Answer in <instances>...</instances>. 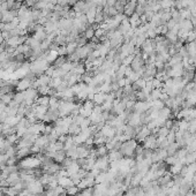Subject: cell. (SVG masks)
Instances as JSON below:
<instances>
[{"mask_svg": "<svg viewBox=\"0 0 196 196\" xmlns=\"http://www.w3.org/2000/svg\"><path fill=\"white\" fill-rule=\"evenodd\" d=\"M137 146V142L135 141L134 138H130V140H127L121 143L119 150L120 152L122 154V156H126L128 158H132L135 155V149Z\"/></svg>", "mask_w": 196, "mask_h": 196, "instance_id": "obj_1", "label": "cell"}, {"mask_svg": "<svg viewBox=\"0 0 196 196\" xmlns=\"http://www.w3.org/2000/svg\"><path fill=\"white\" fill-rule=\"evenodd\" d=\"M75 106H76V103L74 101H63V99H61L59 102V107H58L60 118L72 115Z\"/></svg>", "mask_w": 196, "mask_h": 196, "instance_id": "obj_2", "label": "cell"}, {"mask_svg": "<svg viewBox=\"0 0 196 196\" xmlns=\"http://www.w3.org/2000/svg\"><path fill=\"white\" fill-rule=\"evenodd\" d=\"M42 165V160L38 157H26L23 159L20 160V164L19 166L22 167L23 170H34L36 167Z\"/></svg>", "mask_w": 196, "mask_h": 196, "instance_id": "obj_3", "label": "cell"}, {"mask_svg": "<svg viewBox=\"0 0 196 196\" xmlns=\"http://www.w3.org/2000/svg\"><path fill=\"white\" fill-rule=\"evenodd\" d=\"M34 81H35V80H32V79L28 77V76H24L23 79H20V80L17 81L15 88H16L17 91H24V90H27V89H29V88L32 87Z\"/></svg>", "mask_w": 196, "mask_h": 196, "instance_id": "obj_4", "label": "cell"}, {"mask_svg": "<svg viewBox=\"0 0 196 196\" xmlns=\"http://www.w3.org/2000/svg\"><path fill=\"white\" fill-rule=\"evenodd\" d=\"M143 148L144 149H150V150H156L157 149V137L156 135H150L143 141Z\"/></svg>", "mask_w": 196, "mask_h": 196, "instance_id": "obj_5", "label": "cell"}, {"mask_svg": "<svg viewBox=\"0 0 196 196\" xmlns=\"http://www.w3.org/2000/svg\"><path fill=\"white\" fill-rule=\"evenodd\" d=\"M127 122H128L129 126L138 127L140 125L142 124V121H141V114L137 113V112H132V113L129 114V117H128Z\"/></svg>", "mask_w": 196, "mask_h": 196, "instance_id": "obj_6", "label": "cell"}, {"mask_svg": "<svg viewBox=\"0 0 196 196\" xmlns=\"http://www.w3.org/2000/svg\"><path fill=\"white\" fill-rule=\"evenodd\" d=\"M150 110V104L149 102H136L134 106V112H137V113L142 114L145 113Z\"/></svg>", "mask_w": 196, "mask_h": 196, "instance_id": "obj_7", "label": "cell"}, {"mask_svg": "<svg viewBox=\"0 0 196 196\" xmlns=\"http://www.w3.org/2000/svg\"><path fill=\"white\" fill-rule=\"evenodd\" d=\"M150 135H151V130L146 127V125H144L143 127H141V128H140L138 133L136 134V138H137L140 142H143L145 138H146L148 136H150Z\"/></svg>", "mask_w": 196, "mask_h": 196, "instance_id": "obj_8", "label": "cell"}, {"mask_svg": "<svg viewBox=\"0 0 196 196\" xmlns=\"http://www.w3.org/2000/svg\"><path fill=\"white\" fill-rule=\"evenodd\" d=\"M58 185L65 189H67L68 187L74 186V182L69 176H61V178H58Z\"/></svg>", "mask_w": 196, "mask_h": 196, "instance_id": "obj_9", "label": "cell"}, {"mask_svg": "<svg viewBox=\"0 0 196 196\" xmlns=\"http://www.w3.org/2000/svg\"><path fill=\"white\" fill-rule=\"evenodd\" d=\"M66 157H67V155H66V150H59V151H55V152L53 154L52 159H53L55 163H60V164H61L62 162L65 160Z\"/></svg>", "mask_w": 196, "mask_h": 196, "instance_id": "obj_10", "label": "cell"}, {"mask_svg": "<svg viewBox=\"0 0 196 196\" xmlns=\"http://www.w3.org/2000/svg\"><path fill=\"white\" fill-rule=\"evenodd\" d=\"M105 99H106V93L99 91V93L93 95V102L95 103V105H101V106H102V104L105 102Z\"/></svg>", "mask_w": 196, "mask_h": 196, "instance_id": "obj_11", "label": "cell"}, {"mask_svg": "<svg viewBox=\"0 0 196 196\" xmlns=\"http://www.w3.org/2000/svg\"><path fill=\"white\" fill-rule=\"evenodd\" d=\"M107 156H109L110 162H115V160H120V159H122V154H121L120 150H118V149L110 150V154H109Z\"/></svg>", "mask_w": 196, "mask_h": 196, "instance_id": "obj_12", "label": "cell"}, {"mask_svg": "<svg viewBox=\"0 0 196 196\" xmlns=\"http://www.w3.org/2000/svg\"><path fill=\"white\" fill-rule=\"evenodd\" d=\"M59 57V54H58V52L57 51H52V50H49V51L45 52V60L49 62V63H51V62H54L57 60V58Z\"/></svg>", "mask_w": 196, "mask_h": 196, "instance_id": "obj_13", "label": "cell"}, {"mask_svg": "<svg viewBox=\"0 0 196 196\" xmlns=\"http://www.w3.org/2000/svg\"><path fill=\"white\" fill-rule=\"evenodd\" d=\"M29 154H31L30 151V148H20L16 150V158L17 159H23L26 157H28Z\"/></svg>", "mask_w": 196, "mask_h": 196, "instance_id": "obj_14", "label": "cell"}, {"mask_svg": "<svg viewBox=\"0 0 196 196\" xmlns=\"http://www.w3.org/2000/svg\"><path fill=\"white\" fill-rule=\"evenodd\" d=\"M6 42V44H7V46H10V47H17L19 45H21V41H20V36H13V37H10L9 39H7Z\"/></svg>", "mask_w": 196, "mask_h": 196, "instance_id": "obj_15", "label": "cell"}, {"mask_svg": "<svg viewBox=\"0 0 196 196\" xmlns=\"http://www.w3.org/2000/svg\"><path fill=\"white\" fill-rule=\"evenodd\" d=\"M150 109H154V110H162L163 107H165V104L163 101L160 99H155V101H150Z\"/></svg>", "mask_w": 196, "mask_h": 196, "instance_id": "obj_16", "label": "cell"}, {"mask_svg": "<svg viewBox=\"0 0 196 196\" xmlns=\"http://www.w3.org/2000/svg\"><path fill=\"white\" fill-rule=\"evenodd\" d=\"M63 80L61 77H51V81H50V88L51 89H58L60 85L62 84Z\"/></svg>", "mask_w": 196, "mask_h": 196, "instance_id": "obj_17", "label": "cell"}, {"mask_svg": "<svg viewBox=\"0 0 196 196\" xmlns=\"http://www.w3.org/2000/svg\"><path fill=\"white\" fill-rule=\"evenodd\" d=\"M81 130H82V129H81V127H80L79 125L73 122V124L69 126V128H68V134L72 135V136H75V135L80 134Z\"/></svg>", "mask_w": 196, "mask_h": 196, "instance_id": "obj_18", "label": "cell"}, {"mask_svg": "<svg viewBox=\"0 0 196 196\" xmlns=\"http://www.w3.org/2000/svg\"><path fill=\"white\" fill-rule=\"evenodd\" d=\"M182 167H184V164H182V163L176 162V164L171 165V173H172V174H174V176H176V174H180V172H181Z\"/></svg>", "mask_w": 196, "mask_h": 196, "instance_id": "obj_19", "label": "cell"}, {"mask_svg": "<svg viewBox=\"0 0 196 196\" xmlns=\"http://www.w3.org/2000/svg\"><path fill=\"white\" fill-rule=\"evenodd\" d=\"M79 47L77 43L76 42H71V43H67L66 44V51H67V54H73L74 52L76 51V49Z\"/></svg>", "mask_w": 196, "mask_h": 196, "instance_id": "obj_20", "label": "cell"}, {"mask_svg": "<svg viewBox=\"0 0 196 196\" xmlns=\"http://www.w3.org/2000/svg\"><path fill=\"white\" fill-rule=\"evenodd\" d=\"M35 103L37 105H43V106H49L50 103V96H39Z\"/></svg>", "mask_w": 196, "mask_h": 196, "instance_id": "obj_21", "label": "cell"}, {"mask_svg": "<svg viewBox=\"0 0 196 196\" xmlns=\"http://www.w3.org/2000/svg\"><path fill=\"white\" fill-rule=\"evenodd\" d=\"M178 150H179V145L176 144V142H174V143L168 144V146L166 148V151H167V155L168 156H176Z\"/></svg>", "mask_w": 196, "mask_h": 196, "instance_id": "obj_22", "label": "cell"}, {"mask_svg": "<svg viewBox=\"0 0 196 196\" xmlns=\"http://www.w3.org/2000/svg\"><path fill=\"white\" fill-rule=\"evenodd\" d=\"M24 91H16V93H14V98H13V101L14 102H16V103L21 105L22 103H24Z\"/></svg>", "mask_w": 196, "mask_h": 196, "instance_id": "obj_23", "label": "cell"}, {"mask_svg": "<svg viewBox=\"0 0 196 196\" xmlns=\"http://www.w3.org/2000/svg\"><path fill=\"white\" fill-rule=\"evenodd\" d=\"M13 98H14V93H4V95L0 97V101H1L2 103H5L6 105H8V104L13 101Z\"/></svg>", "mask_w": 196, "mask_h": 196, "instance_id": "obj_24", "label": "cell"}, {"mask_svg": "<svg viewBox=\"0 0 196 196\" xmlns=\"http://www.w3.org/2000/svg\"><path fill=\"white\" fill-rule=\"evenodd\" d=\"M168 133H170V129L166 128L165 126H163V127L158 128V130L156 133V137H166L168 135Z\"/></svg>", "mask_w": 196, "mask_h": 196, "instance_id": "obj_25", "label": "cell"}, {"mask_svg": "<svg viewBox=\"0 0 196 196\" xmlns=\"http://www.w3.org/2000/svg\"><path fill=\"white\" fill-rule=\"evenodd\" d=\"M66 61H67V60H66L65 55H59V57L57 58V60L53 62V66H54V68H60Z\"/></svg>", "mask_w": 196, "mask_h": 196, "instance_id": "obj_26", "label": "cell"}, {"mask_svg": "<svg viewBox=\"0 0 196 196\" xmlns=\"http://www.w3.org/2000/svg\"><path fill=\"white\" fill-rule=\"evenodd\" d=\"M95 28H93V26H90V27H88L87 28V30L84 31V37L87 38V39H91L93 36H95Z\"/></svg>", "mask_w": 196, "mask_h": 196, "instance_id": "obj_27", "label": "cell"}, {"mask_svg": "<svg viewBox=\"0 0 196 196\" xmlns=\"http://www.w3.org/2000/svg\"><path fill=\"white\" fill-rule=\"evenodd\" d=\"M37 90L41 96H49V93L51 91V88H50V85H44V87L37 88Z\"/></svg>", "mask_w": 196, "mask_h": 196, "instance_id": "obj_28", "label": "cell"}, {"mask_svg": "<svg viewBox=\"0 0 196 196\" xmlns=\"http://www.w3.org/2000/svg\"><path fill=\"white\" fill-rule=\"evenodd\" d=\"M79 190H80V189H79V187L76 186V185H74V186L68 187V188L66 189V193H67L69 196H73V195H76L77 193H80Z\"/></svg>", "mask_w": 196, "mask_h": 196, "instance_id": "obj_29", "label": "cell"}, {"mask_svg": "<svg viewBox=\"0 0 196 196\" xmlns=\"http://www.w3.org/2000/svg\"><path fill=\"white\" fill-rule=\"evenodd\" d=\"M166 140H167V142H168L170 144H171V143H174V142H176V132L170 130L168 135L166 136Z\"/></svg>", "mask_w": 196, "mask_h": 196, "instance_id": "obj_30", "label": "cell"}, {"mask_svg": "<svg viewBox=\"0 0 196 196\" xmlns=\"http://www.w3.org/2000/svg\"><path fill=\"white\" fill-rule=\"evenodd\" d=\"M176 162H178V158L176 156H167L165 159V163L168 164V165H173V164H176Z\"/></svg>", "mask_w": 196, "mask_h": 196, "instance_id": "obj_31", "label": "cell"}, {"mask_svg": "<svg viewBox=\"0 0 196 196\" xmlns=\"http://www.w3.org/2000/svg\"><path fill=\"white\" fill-rule=\"evenodd\" d=\"M57 52H58V54H59V55H66V54H67V51H66V45H60Z\"/></svg>", "mask_w": 196, "mask_h": 196, "instance_id": "obj_32", "label": "cell"}, {"mask_svg": "<svg viewBox=\"0 0 196 196\" xmlns=\"http://www.w3.org/2000/svg\"><path fill=\"white\" fill-rule=\"evenodd\" d=\"M1 36H2V38H4V41H7V39H9L10 38V35H9V31H2L1 32Z\"/></svg>", "mask_w": 196, "mask_h": 196, "instance_id": "obj_33", "label": "cell"}, {"mask_svg": "<svg viewBox=\"0 0 196 196\" xmlns=\"http://www.w3.org/2000/svg\"><path fill=\"white\" fill-rule=\"evenodd\" d=\"M4 38H2V36H1V31H0V45H1V44H2V43H4Z\"/></svg>", "mask_w": 196, "mask_h": 196, "instance_id": "obj_34", "label": "cell"}, {"mask_svg": "<svg viewBox=\"0 0 196 196\" xmlns=\"http://www.w3.org/2000/svg\"><path fill=\"white\" fill-rule=\"evenodd\" d=\"M1 20H2V13L0 12V22H1Z\"/></svg>", "mask_w": 196, "mask_h": 196, "instance_id": "obj_35", "label": "cell"}, {"mask_svg": "<svg viewBox=\"0 0 196 196\" xmlns=\"http://www.w3.org/2000/svg\"><path fill=\"white\" fill-rule=\"evenodd\" d=\"M0 6H1V2H0Z\"/></svg>", "mask_w": 196, "mask_h": 196, "instance_id": "obj_36", "label": "cell"}]
</instances>
